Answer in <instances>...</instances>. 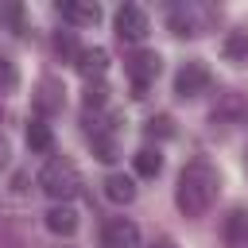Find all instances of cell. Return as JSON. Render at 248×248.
I'll list each match as a JSON object with an SVG mask.
<instances>
[{"instance_id": "obj_12", "label": "cell", "mask_w": 248, "mask_h": 248, "mask_svg": "<svg viewBox=\"0 0 248 248\" xmlns=\"http://www.w3.org/2000/svg\"><path fill=\"white\" fill-rule=\"evenodd\" d=\"M35 108L39 112H58L62 108V89H58V81H39V93H35Z\"/></svg>"}, {"instance_id": "obj_22", "label": "cell", "mask_w": 248, "mask_h": 248, "mask_svg": "<svg viewBox=\"0 0 248 248\" xmlns=\"http://www.w3.org/2000/svg\"><path fill=\"white\" fill-rule=\"evenodd\" d=\"M108 101V85L105 81H89L85 85V108H101Z\"/></svg>"}, {"instance_id": "obj_23", "label": "cell", "mask_w": 248, "mask_h": 248, "mask_svg": "<svg viewBox=\"0 0 248 248\" xmlns=\"http://www.w3.org/2000/svg\"><path fill=\"white\" fill-rule=\"evenodd\" d=\"M54 50H58V54H62V58H78V54H81V50H78V43H74V35H70V31H58V35H54Z\"/></svg>"}, {"instance_id": "obj_4", "label": "cell", "mask_w": 248, "mask_h": 248, "mask_svg": "<svg viewBox=\"0 0 248 248\" xmlns=\"http://www.w3.org/2000/svg\"><path fill=\"white\" fill-rule=\"evenodd\" d=\"M116 35L128 39V43H140V39L147 35V12H143L140 4H124V8L116 12Z\"/></svg>"}, {"instance_id": "obj_5", "label": "cell", "mask_w": 248, "mask_h": 248, "mask_svg": "<svg viewBox=\"0 0 248 248\" xmlns=\"http://www.w3.org/2000/svg\"><path fill=\"white\" fill-rule=\"evenodd\" d=\"M209 89V70L202 66V62H186L182 70H178V78H174V93L186 101V97H198V93H205Z\"/></svg>"}, {"instance_id": "obj_10", "label": "cell", "mask_w": 248, "mask_h": 248, "mask_svg": "<svg viewBox=\"0 0 248 248\" xmlns=\"http://www.w3.org/2000/svg\"><path fill=\"white\" fill-rule=\"evenodd\" d=\"M46 229L58 232V236H74L78 232V213L70 205H54V209H46Z\"/></svg>"}, {"instance_id": "obj_17", "label": "cell", "mask_w": 248, "mask_h": 248, "mask_svg": "<svg viewBox=\"0 0 248 248\" xmlns=\"http://www.w3.org/2000/svg\"><path fill=\"white\" fill-rule=\"evenodd\" d=\"M143 132H147L151 140H170V136H174V120H170L167 112H159V116H151V120L143 124Z\"/></svg>"}, {"instance_id": "obj_2", "label": "cell", "mask_w": 248, "mask_h": 248, "mask_svg": "<svg viewBox=\"0 0 248 248\" xmlns=\"http://www.w3.org/2000/svg\"><path fill=\"white\" fill-rule=\"evenodd\" d=\"M39 186H43V194H50L54 202H66V198H74V194L81 190V174H78V167H74L70 159H50V163L39 170Z\"/></svg>"}, {"instance_id": "obj_9", "label": "cell", "mask_w": 248, "mask_h": 248, "mask_svg": "<svg viewBox=\"0 0 248 248\" xmlns=\"http://www.w3.org/2000/svg\"><path fill=\"white\" fill-rule=\"evenodd\" d=\"M221 236L229 248H248V209H232L221 221Z\"/></svg>"}, {"instance_id": "obj_7", "label": "cell", "mask_w": 248, "mask_h": 248, "mask_svg": "<svg viewBox=\"0 0 248 248\" xmlns=\"http://www.w3.org/2000/svg\"><path fill=\"white\" fill-rule=\"evenodd\" d=\"M58 16H62L66 23H74V27H93V23H101V8H97L93 0H62V4H58Z\"/></svg>"}, {"instance_id": "obj_16", "label": "cell", "mask_w": 248, "mask_h": 248, "mask_svg": "<svg viewBox=\"0 0 248 248\" xmlns=\"http://www.w3.org/2000/svg\"><path fill=\"white\" fill-rule=\"evenodd\" d=\"M132 163H136V170H140L143 178H155V174L163 170V155H159V151H151V147L136 151V159H132Z\"/></svg>"}, {"instance_id": "obj_3", "label": "cell", "mask_w": 248, "mask_h": 248, "mask_svg": "<svg viewBox=\"0 0 248 248\" xmlns=\"http://www.w3.org/2000/svg\"><path fill=\"white\" fill-rule=\"evenodd\" d=\"M124 70H128V78H132V85H136V97H143V89L159 78L163 58H159L155 50H136V54L124 62Z\"/></svg>"}, {"instance_id": "obj_14", "label": "cell", "mask_w": 248, "mask_h": 248, "mask_svg": "<svg viewBox=\"0 0 248 248\" xmlns=\"http://www.w3.org/2000/svg\"><path fill=\"white\" fill-rule=\"evenodd\" d=\"M105 66H108V54H105L101 46H93V50H81V54H78V70H81L85 78H93V74L101 78V74H105Z\"/></svg>"}, {"instance_id": "obj_21", "label": "cell", "mask_w": 248, "mask_h": 248, "mask_svg": "<svg viewBox=\"0 0 248 248\" xmlns=\"http://www.w3.org/2000/svg\"><path fill=\"white\" fill-rule=\"evenodd\" d=\"M170 31H174V35H198L186 8H174V12H170Z\"/></svg>"}, {"instance_id": "obj_8", "label": "cell", "mask_w": 248, "mask_h": 248, "mask_svg": "<svg viewBox=\"0 0 248 248\" xmlns=\"http://www.w3.org/2000/svg\"><path fill=\"white\" fill-rule=\"evenodd\" d=\"M105 248H136L140 244V229L128 221V217H112L105 221Z\"/></svg>"}, {"instance_id": "obj_19", "label": "cell", "mask_w": 248, "mask_h": 248, "mask_svg": "<svg viewBox=\"0 0 248 248\" xmlns=\"http://www.w3.org/2000/svg\"><path fill=\"white\" fill-rule=\"evenodd\" d=\"M16 85H19V70L8 54H0V93H12Z\"/></svg>"}, {"instance_id": "obj_24", "label": "cell", "mask_w": 248, "mask_h": 248, "mask_svg": "<svg viewBox=\"0 0 248 248\" xmlns=\"http://www.w3.org/2000/svg\"><path fill=\"white\" fill-rule=\"evenodd\" d=\"M151 248H174V240H167V236H163V240H155Z\"/></svg>"}, {"instance_id": "obj_25", "label": "cell", "mask_w": 248, "mask_h": 248, "mask_svg": "<svg viewBox=\"0 0 248 248\" xmlns=\"http://www.w3.org/2000/svg\"><path fill=\"white\" fill-rule=\"evenodd\" d=\"M4 163H8V147L0 143V167H4Z\"/></svg>"}, {"instance_id": "obj_15", "label": "cell", "mask_w": 248, "mask_h": 248, "mask_svg": "<svg viewBox=\"0 0 248 248\" xmlns=\"http://www.w3.org/2000/svg\"><path fill=\"white\" fill-rule=\"evenodd\" d=\"M225 58L229 62H248V31H229L225 35Z\"/></svg>"}, {"instance_id": "obj_6", "label": "cell", "mask_w": 248, "mask_h": 248, "mask_svg": "<svg viewBox=\"0 0 248 248\" xmlns=\"http://www.w3.org/2000/svg\"><path fill=\"white\" fill-rule=\"evenodd\" d=\"M244 116H248V97H244V93L229 89V93L217 97V105H213V124H240Z\"/></svg>"}, {"instance_id": "obj_26", "label": "cell", "mask_w": 248, "mask_h": 248, "mask_svg": "<svg viewBox=\"0 0 248 248\" xmlns=\"http://www.w3.org/2000/svg\"><path fill=\"white\" fill-rule=\"evenodd\" d=\"M244 159H248V155H244Z\"/></svg>"}, {"instance_id": "obj_18", "label": "cell", "mask_w": 248, "mask_h": 248, "mask_svg": "<svg viewBox=\"0 0 248 248\" xmlns=\"http://www.w3.org/2000/svg\"><path fill=\"white\" fill-rule=\"evenodd\" d=\"M19 23H23V4H16V0H0V27L19 31Z\"/></svg>"}, {"instance_id": "obj_11", "label": "cell", "mask_w": 248, "mask_h": 248, "mask_svg": "<svg viewBox=\"0 0 248 248\" xmlns=\"http://www.w3.org/2000/svg\"><path fill=\"white\" fill-rule=\"evenodd\" d=\"M105 198L116 202V205H128V202L136 198V182H132L128 174H108V178H105Z\"/></svg>"}, {"instance_id": "obj_20", "label": "cell", "mask_w": 248, "mask_h": 248, "mask_svg": "<svg viewBox=\"0 0 248 248\" xmlns=\"http://www.w3.org/2000/svg\"><path fill=\"white\" fill-rule=\"evenodd\" d=\"M93 155H97L101 163H112V159H116V140L105 136V132H97V136H93Z\"/></svg>"}, {"instance_id": "obj_1", "label": "cell", "mask_w": 248, "mask_h": 248, "mask_svg": "<svg viewBox=\"0 0 248 248\" xmlns=\"http://www.w3.org/2000/svg\"><path fill=\"white\" fill-rule=\"evenodd\" d=\"M217 190H221V178L217 170L205 163V159H194L182 167L178 174V190H174V202L186 217H202L213 202H217Z\"/></svg>"}, {"instance_id": "obj_13", "label": "cell", "mask_w": 248, "mask_h": 248, "mask_svg": "<svg viewBox=\"0 0 248 248\" xmlns=\"http://www.w3.org/2000/svg\"><path fill=\"white\" fill-rule=\"evenodd\" d=\"M27 147H31V151H39V155H46V151L54 147V132H50V124L31 120V124H27Z\"/></svg>"}]
</instances>
